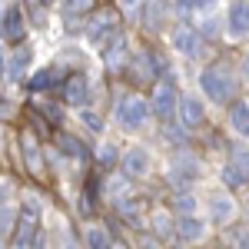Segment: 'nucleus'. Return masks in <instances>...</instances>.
<instances>
[{
	"label": "nucleus",
	"mask_w": 249,
	"mask_h": 249,
	"mask_svg": "<svg viewBox=\"0 0 249 249\" xmlns=\"http://www.w3.org/2000/svg\"><path fill=\"white\" fill-rule=\"evenodd\" d=\"M199 87L213 103H230V96H232V77L223 67H206L199 73Z\"/></svg>",
	"instance_id": "nucleus-1"
},
{
	"label": "nucleus",
	"mask_w": 249,
	"mask_h": 249,
	"mask_svg": "<svg viewBox=\"0 0 249 249\" xmlns=\"http://www.w3.org/2000/svg\"><path fill=\"white\" fill-rule=\"evenodd\" d=\"M116 120H120V126L126 133H133V130H140L150 120V103L143 96H123L120 100V110H116Z\"/></svg>",
	"instance_id": "nucleus-2"
},
{
	"label": "nucleus",
	"mask_w": 249,
	"mask_h": 249,
	"mask_svg": "<svg viewBox=\"0 0 249 249\" xmlns=\"http://www.w3.org/2000/svg\"><path fill=\"white\" fill-rule=\"evenodd\" d=\"M37 213H40L37 199H30V203L23 206V216H20V223H17V232H14V246L27 249V246H34V243H37V230H40Z\"/></svg>",
	"instance_id": "nucleus-3"
},
{
	"label": "nucleus",
	"mask_w": 249,
	"mask_h": 249,
	"mask_svg": "<svg viewBox=\"0 0 249 249\" xmlns=\"http://www.w3.org/2000/svg\"><path fill=\"white\" fill-rule=\"evenodd\" d=\"M176 107H179V96H176V87H173V80H163L160 87H156L153 93V113L160 120H170L176 113Z\"/></svg>",
	"instance_id": "nucleus-4"
},
{
	"label": "nucleus",
	"mask_w": 249,
	"mask_h": 249,
	"mask_svg": "<svg viewBox=\"0 0 249 249\" xmlns=\"http://www.w3.org/2000/svg\"><path fill=\"white\" fill-rule=\"evenodd\" d=\"M173 236H176V239H183V243H196V239H203V236H206V223L186 213L183 219H176V230H173Z\"/></svg>",
	"instance_id": "nucleus-5"
},
{
	"label": "nucleus",
	"mask_w": 249,
	"mask_h": 249,
	"mask_svg": "<svg viewBox=\"0 0 249 249\" xmlns=\"http://www.w3.org/2000/svg\"><path fill=\"white\" fill-rule=\"evenodd\" d=\"M226 23H230L232 37H249V3H246V0H236V3L230 7Z\"/></svg>",
	"instance_id": "nucleus-6"
},
{
	"label": "nucleus",
	"mask_w": 249,
	"mask_h": 249,
	"mask_svg": "<svg viewBox=\"0 0 249 249\" xmlns=\"http://www.w3.org/2000/svg\"><path fill=\"white\" fill-rule=\"evenodd\" d=\"M173 47H176L183 57H196V53H199V30H193V27H176Z\"/></svg>",
	"instance_id": "nucleus-7"
},
{
	"label": "nucleus",
	"mask_w": 249,
	"mask_h": 249,
	"mask_svg": "<svg viewBox=\"0 0 249 249\" xmlns=\"http://www.w3.org/2000/svg\"><path fill=\"white\" fill-rule=\"evenodd\" d=\"M0 37L3 40H20L23 37V17H20L17 7H7L0 14Z\"/></svg>",
	"instance_id": "nucleus-8"
},
{
	"label": "nucleus",
	"mask_w": 249,
	"mask_h": 249,
	"mask_svg": "<svg viewBox=\"0 0 249 249\" xmlns=\"http://www.w3.org/2000/svg\"><path fill=\"white\" fill-rule=\"evenodd\" d=\"M203 120H206L203 103H199V100H193V96H183V100H179V123H183L186 130H193V126H199Z\"/></svg>",
	"instance_id": "nucleus-9"
},
{
	"label": "nucleus",
	"mask_w": 249,
	"mask_h": 249,
	"mask_svg": "<svg viewBox=\"0 0 249 249\" xmlns=\"http://www.w3.org/2000/svg\"><path fill=\"white\" fill-rule=\"evenodd\" d=\"M113 30H116V17H113V14H96V17L87 23V37L96 40V43H103Z\"/></svg>",
	"instance_id": "nucleus-10"
},
{
	"label": "nucleus",
	"mask_w": 249,
	"mask_h": 249,
	"mask_svg": "<svg viewBox=\"0 0 249 249\" xmlns=\"http://www.w3.org/2000/svg\"><path fill=\"white\" fill-rule=\"evenodd\" d=\"M123 173L126 176H146L150 173V153L146 150H130V153L123 156Z\"/></svg>",
	"instance_id": "nucleus-11"
},
{
	"label": "nucleus",
	"mask_w": 249,
	"mask_h": 249,
	"mask_svg": "<svg viewBox=\"0 0 249 249\" xmlns=\"http://www.w3.org/2000/svg\"><path fill=\"white\" fill-rule=\"evenodd\" d=\"M210 216L216 219V223H230L232 216H236V203H232L226 193H213V199H210Z\"/></svg>",
	"instance_id": "nucleus-12"
},
{
	"label": "nucleus",
	"mask_w": 249,
	"mask_h": 249,
	"mask_svg": "<svg viewBox=\"0 0 249 249\" xmlns=\"http://www.w3.org/2000/svg\"><path fill=\"white\" fill-rule=\"evenodd\" d=\"M126 40L123 37H116L110 47H103V63H107V70H120L123 63H126Z\"/></svg>",
	"instance_id": "nucleus-13"
},
{
	"label": "nucleus",
	"mask_w": 249,
	"mask_h": 249,
	"mask_svg": "<svg viewBox=\"0 0 249 249\" xmlns=\"http://www.w3.org/2000/svg\"><path fill=\"white\" fill-rule=\"evenodd\" d=\"M63 96H67V103H73V107L87 103V96H90L87 80H83V77H70L67 83H63Z\"/></svg>",
	"instance_id": "nucleus-14"
},
{
	"label": "nucleus",
	"mask_w": 249,
	"mask_h": 249,
	"mask_svg": "<svg viewBox=\"0 0 249 249\" xmlns=\"http://www.w3.org/2000/svg\"><path fill=\"white\" fill-rule=\"evenodd\" d=\"M23 160H27L30 173H37V176L43 173V156H40V146L30 133H23Z\"/></svg>",
	"instance_id": "nucleus-15"
},
{
	"label": "nucleus",
	"mask_w": 249,
	"mask_h": 249,
	"mask_svg": "<svg viewBox=\"0 0 249 249\" xmlns=\"http://www.w3.org/2000/svg\"><path fill=\"white\" fill-rule=\"evenodd\" d=\"M226 179L230 183H249V153H236L226 170Z\"/></svg>",
	"instance_id": "nucleus-16"
},
{
	"label": "nucleus",
	"mask_w": 249,
	"mask_h": 249,
	"mask_svg": "<svg viewBox=\"0 0 249 249\" xmlns=\"http://www.w3.org/2000/svg\"><path fill=\"white\" fill-rule=\"evenodd\" d=\"M140 14H143V27H146V30H156V27L166 20V3H150V0H146Z\"/></svg>",
	"instance_id": "nucleus-17"
},
{
	"label": "nucleus",
	"mask_w": 249,
	"mask_h": 249,
	"mask_svg": "<svg viewBox=\"0 0 249 249\" xmlns=\"http://www.w3.org/2000/svg\"><path fill=\"white\" fill-rule=\"evenodd\" d=\"M193 179V176H199V163H196V156H176L173 160V179Z\"/></svg>",
	"instance_id": "nucleus-18"
},
{
	"label": "nucleus",
	"mask_w": 249,
	"mask_h": 249,
	"mask_svg": "<svg viewBox=\"0 0 249 249\" xmlns=\"http://www.w3.org/2000/svg\"><path fill=\"white\" fill-rule=\"evenodd\" d=\"M230 123L236 126V130H239V133H246V136H249V103H232Z\"/></svg>",
	"instance_id": "nucleus-19"
},
{
	"label": "nucleus",
	"mask_w": 249,
	"mask_h": 249,
	"mask_svg": "<svg viewBox=\"0 0 249 249\" xmlns=\"http://www.w3.org/2000/svg\"><path fill=\"white\" fill-rule=\"evenodd\" d=\"M27 67H30V50H27V47H20L17 53L10 57V70H7V73H10L14 80H20V77H23V70H27Z\"/></svg>",
	"instance_id": "nucleus-20"
},
{
	"label": "nucleus",
	"mask_w": 249,
	"mask_h": 249,
	"mask_svg": "<svg viewBox=\"0 0 249 249\" xmlns=\"http://www.w3.org/2000/svg\"><path fill=\"white\" fill-rule=\"evenodd\" d=\"M153 232L160 239H170L173 236V226H170V216L166 213H153Z\"/></svg>",
	"instance_id": "nucleus-21"
},
{
	"label": "nucleus",
	"mask_w": 249,
	"mask_h": 249,
	"mask_svg": "<svg viewBox=\"0 0 249 249\" xmlns=\"http://www.w3.org/2000/svg\"><path fill=\"white\" fill-rule=\"evenodd\" d=\"M60 150H63V153H70V156H77V160H83V143H77V140H73V136H60Z\"/></svg>",
	"instance_id": "nucleus-22"
},
{
	"label": "nucleus",
	"mask_w": 249,
	"mask_h": 249,
	"mask_svg": "<svg viewBox=\"0 0 249 249\" xmlns=\"http://www.w3.org/2000/svg\"><path fill=\"white\" fill-rule=\"evenodd\" d=\"M93 0H63V14L67 17H77V14H87Z\"/></svg>",
	"instance_id": "nucleus-23"
},
{
	"label": "nucleus",
	"mask_w": 249,
	"mask_h": 249,
	"mask_svg": "<svg viewBox=\"0 0 249 249\" xmlns=\"http://www.w3.org/2000/svg\"><path fill=\"white\" fill-rule=\"evenodd\" d=\"M87 246H110V236H107V230H90L87 232Z\"/></svg>",
	"instance_id": "nucleus-24"
},
{
	"label": "nucleus",
	"mask_w": 249,
	"mask_h": 249,
	"mask_svg": "<svg viewBox=\"0 0 249 249\" xmlns=\"http://www.w3.org/2000/svg\"><path fill=\"white\" fill-rule=\"evenodd\" d=\"M50 80H57V73H53V67H50V70H43V73H37V77L30 80V90H43V87H47Z\"/></svg>",
	"instance_id": "nucleus-25"
},
{
	"label": "nucleus",
	"mask_w": 249,
	"mask_h": 249,
	"mask_svg": "<svg viewBox=\"0 0 249 249\" xmlns=\"http://www.w3.org/2000/svg\"><path fill=\"white\" fill-rule=\"evenodd\" d=\"M10 226H14V210H7V206H0V239L10 232Z\"/></svg>",
	"instance_id": "nucleus-26"
},
{
	"label": "nucleus",
	"mask_w": 249,
	"mask_h": 249,
	"mask_svg": "<svg viewBox=\"0 0 249 249\" xmlns=\"http://www.w3.org/2000/svg\"><path fill=\"white\" fill-rule=\"evenodd\" d=\"M96 156H100V163H103V166H113V163H116V150L110 146V143H103V146L96 150Z\"/></svg>",
	"instance_id": "nucleus-27"
},
{
	"label": "nucleus",
	"mask_w": 249,
	"mask_h": 249,
	"mask_svg": "<svg viewBox=\"0 0 249 249\" xmlns=\"http://www.w3.org/2000/svg\"><path fill=\"white\" fill-rule=\"evenodd\" d=\"M176 206H179L183 213H193V206H196V203H193V196H186V193H179V196H176Z\"/></svg>",
	"instance_id": "nucleus-28"
},
{
	"label": "nucleus",
	"mask_w": 249,
	"mask_h": 249,
	"mask_svg": "<svg viewBox=\"0 0 249 249\" xmlns=\"http://www.w3.org/2000/svg\"><path fill=\"white\" fill-rule=\"evenodd\" d=\"M120 3H123V10H126V14H140L146 0H120Z\"/></svg>",
	"instance_id": "nucleus-29"
},
{
	"label": "nucleus",
	"mask_w": 249,
	"mask_h": 249,
	"mask_svg": "<svg viewBox=\"0 0 249 249\" xmlns=\"http://www.w3.org/2000/svg\"><path fill=\"white\" fill-rule=\"evenodd\" d=\"M80 116L87 120V126H90V130H100V120H96V116L90 113V110H80Z\"/></svg>",
	"instance_id": "nucleus-30"
},
{
	"label": "nucleus",
	"mask_w": 249,
	"mask_h": 249,
	"mask_svg": "<svg viewBox=\"0 0 249 249\" xmlns=\"http://www.w3.org/2000/svg\"><path fill=\"white\" fill-rule=\"evenodd\" d=\"M3 193H7V186H3V183H0V203H3Z\"/></svg>",
	"instance_id": "nucleus-31"
},
{
	"label": "nucleus",
	"mask_w": 249,
	"mask_h": 249,
	"mask_svg": "<svg viewBox=\"0 0 249 249\" xmlns=\"http://www.w3.org/2000/svg\"><path fill=\"white\" fill-rule=\"evenodd\" d=\"M0 73H3V57H0Z\"/></svg>",
	"instance_id": "nucleus-32"
},
{
	"label": "nucleus",
	"mask_w": 249,
	"mask_h": 249,
	"mask_svg": "<svg viewBox=\"0 0 249 249\" xmlns=\"http://www.w3.org/2000/svg\"><path fill=\"white\" fill-rule=\"evenodd\" d=\"M246 77H249V60H246Z\"/></svg>",
	"instance_id": "nucleus-33"
},
{
	"label": "nucleus",
	"mask_w": 249,
	"mask_h": 249,
	"mask_svg": "<svg viewBox=\"0 0 249 249\" xmlns=\"http://www.w3.org/2000/svg\"><path fill=\"white\" fill-rule=\"evenodd\" d=\"M43 3H47V7H50V3H53V0H43Z\"/></svg>",
	"instance_id": "nucleus-34"
}]
</instances>
